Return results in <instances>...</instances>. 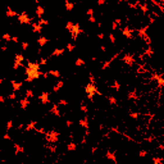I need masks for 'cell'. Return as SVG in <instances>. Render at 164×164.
Listing matches in <instances>:
<instances>
[{
  "mask_svg": "<svg viewBox=\"0 0 164 164\" xmlns=\"http://www.w3.org/2000/svg\"><path fill=\"white\" fill-rule=\"evenodd\" d=\"M28 75H30L31 78H35V77H37V66H35V64H31L30 66V69H28Z\"/></svg>",
  "mask_w": 164,
  "mask_h": 164,
  "instance_id": "obj_1",
  "label": "cell"
}]
</instances>
